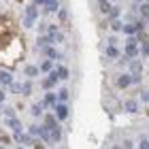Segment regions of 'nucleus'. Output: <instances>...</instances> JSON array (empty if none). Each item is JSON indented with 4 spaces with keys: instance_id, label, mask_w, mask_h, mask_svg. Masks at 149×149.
Segmentation results:
<instances>
[{
    "instance_id": "1",
    "label": "nucleus",
    "mask_w": 149,
    "mask_h": 149,
    "mask_svg": "<svg viewBox=\"0 0 149 149\" xmlns=\"http://www.w3.org/2000/svg\"><path fill=\"white\" fill-rule=\"evenodd\" d=\"M136 53H139L136 38H128V43H126V56H128V58H134Z\"/></svg>"
},
{
    "instance_id": "2",
    "label": "nucleus",
    "mask_w": 149,
    "mask_h": 149,
    "mask_svg": "<svg viewBox=\"0 0 149 149\" xmlns=\"http://www.w3.org/2000/svg\"><path fill=\"white\" fill-rule=\"evenodd\" d=\"M36 6H28V9H26V19H24V26H32L36 22Z\"/></svg>"
},
{
    "instance_id": "3",
    "label": "nucleus",
    "mask_w": 149,
    "mask_h": 149,
    "mask_svg": "<svg viewBox=\"0 0 149 149\" xmlns=\"http://www.w3.org/2000/svg\"><path fill=\"white\" fill-rule=\"evenodd\" d=\"M15 141H17V143H22V145H32V139L26 132H22V128L15 130Z\"/></svg>"
},
{
    "instance_id": "4",
    "label": "nucleus",
    "mask_w": 149,
    "mask_h": 149,
    "mask_svg": "<svg viewBox=\"0 0 149 149\" xmlns=\"http://www.w3.org/2000/svg\"><path fill=\"white\" fill-rule=\"evenodd\" d=\"M56 117L58 119H66V115H68V109H66V104H62V102H56Z\"/></svg>"
},
{
    "instance_id": "5",
    "label": "nucleus",
    "mask_w": 149,
    "mask_h": 149,
    "mask_svg": "<svg viewBox=\"0 0 149 149\" xmlns=\"http://www.w3.org/2000/svg\"><path fill=\"white\" fill-rule=\"evenodd\" d=\"M117 85L121 87V90H126V87H130V85H132V77H130V74H121V77L117 79Z\"/></svg>"
},
{
    "instance_id": "6",
    "label": "nucleus",
    "mask_w": 149,
    "mask_h": 149,
    "mask_svg": "<svg viewBox=\"0 0 149 149\" xmlns=\"http://www.w3.org/2000/svg\"><path fill=\"white\" fill-rule=\"evenodd\" d=\"M56 81H58V74L53 72V70H49V77L43 81V87H47V90H49V87H53V83H56Z\"/></svg>"
},
{
    "instance_id": "7",
    "label": "nucleus",
    "mask_w": 149,
    "mask_h": 149,
    "mask_svg": "<svg viewBox=\"0 0 149 149\" xmlns=\"http://www.w3.org/2000/svg\"><path fill=\"white\" fill-rule=\"evenodd\" d=\"M45 53H47V58H49V60H56V58H60V51H58V49H53L51 45H49V47H45Z\"/></svg>"
},
{
    "instance_id": "8",
    "label": "nucleus",
    "mask_w": 149,
    "mask_h": 149,
    "mask_svg": "<svg viewBox=\"0 0 149 149\" xmlns=\"http://www.w3.org/2000/svg\"><path fill=\"white\" fill-rule=\"evenodd\" d=\"M43 102H45L47 107H53V104L58 102V96H56V94H51V92H49V94L45 96V100H43Z\"/></svg>"
},
{
    "instance_id": "9",
    "label": "nucleus",
    "mask_w": 149,
    "mask_h": 149,
    "mask_svg": "<svg viewBox=\"0 0 149 149\" xmlns=\"http://www.w3.org/2000/svg\"><path fill=\"white\" fill-rule=\"evenodd\" d=\"M11 81H13V77H11L9 72H6V70H0V83H2V85H9Z\"/></svg>"
},
{
    "instance_id": "10",
    "label": "nucleus",
    "mask_w": 149,
    "mask_h": 149,
    "mask_svg": "<svg viewBox=\"0 0 149 149\" xmlns=\"http://www.w3.org/2000/svg\"><path fill=\"white\" fill-rule=\"evenodd\" d=\"M56 115H47V117H45V128H49V130H51V128H56Z\"/></svg>"
},
{
    "instance_id": "11",
    "label": "nucleus",
    "mask_w": 149,
    "mask_h": 149,
    "mask_svg": "<svg viewBox=\"0 0 149 149\" xmlns=\"http://www.w3.org/2000/svg\"><path fill=\"white\" fill-rule=\"evenodd\" d=\"M38 70H43V72H49V70H53V62H51L49 58H47L45 62L40 64V68H38Z\"/></svg>"
},
{
    "instance_id": "12",
    "label": "nucleus",
    "mask_w": 149,
    "mask_h": 149,
    "mask_svg": "<svg viewBox=\"0 0 149 149\" xmlns=\"http://www.w3.org/2000/svg\"><path fill=\"white\" fill-rule=\"evenodd\" d=\"M58 74V79H68V68H64V66H60L58 70H53Z\"/></svg>"
},
{
    "instance_id": "13",
    "label": "nucleus",
    "mask_w": 149,
    "mask_h": 149,
    "mask_svg": "<svg viewBox=\"0 0 149 149\" xmlns=\"http://www.w3.org/2000/svg\"><path fill=\"white\" fill-rule=\"evenodd\" d=\"M107 56H109V58H117V56H119L117 47H115V45H109V47H107Z\"/></svg>"
},
{
    "instance_id": "14",
    "label": "nucleus",
    "mask_w": 149,
    "mask_h": 149,
    "mask_svg": "<svg viewBox=\"0 0 149 149\" xmlns=\"http://www.w3.org/2000/svg\"><path fill=\"white\" fill-rule=\"evenodd\" d=\"M47 13H51V11H58V0H47Z\"/></svg>"
},
{
    "instance_id": "15",
    "label": "nucleus",
    "mask_w": 149,
    "mask_h": 149,
    "mask_svg": "<svg viewBox=\"0 0 149 149\" xmlns=\"http://www.w3.org/2000/svg\"><path fill=\"white\" fill-rule=\"evenodd\" d=\"M6 124H9V126L13 128V130H19V128H22V124H19V121H17V119H13V117H11V115H9V119H6Z\"/></svg>"
},
{
    "instance_id": "16",
    "label": "nucleus",
    "mask_w": 149,
    "mask_h": 149,
    "mask_svg": "<svg viewBox=\"0 0 149 149\" xmlns=\"http://www.w3.org/2000/svg\"><path fill=\"white\" fill-rule=\"evenodd\" d=\"M98 4H100V11H104V13H109V9H111V4H109V0H98Z\"/></svg>"
},
{
    "instance_id": "17",
    "label": "nucleus",
    "mask_w": 149,
    "mask_h": 149,
    "mask_svg": "<svg viewBox=\"0 0 149 149\" xmlns=\"http://www.w3.org/2000/svg\"><path fill=\"white\" fill-rule=\"evenodd\" d=\"M26 74L34 77V74H38V68H36V66H28V68H26Z\"/></svg>"
},
{
    "instance_id": "18",
    "label": "nucleus",
    "mask_w": 149,
    "mask_h": 149,
    "mask_svg": "<svg viewBox=\"0 0 149 149\" xmlns=\"http://www.w3.org/2000/svg\"><path fill=\"white\" fill-rule=\"evenodd\" d=\"M126 109L130 111V113H136V104H134L132 100H128V102H126Z\"/></svg>"
},
{
    "instance_id": "19",
    "label": "nucleus",
    "mask_w": 149,
    "mask_h": 149,
    "mask_svg": "<svg viewBox=\"0 0 149 149\" xmlns=\"http://www.w3.org/2000/svg\"><path fill=\"white\" fill-rule=\"evenodd\" d=\"M58 100H64V102H66V100H68V90H66V87H64L62 92H60V96H58Z\"/></svg>"
},
{
    "instance_id": "20",
    "label": "nucleus",
    "mask_w": 149,
    "mask_h": 149,
    "mask_svg": "<svg viewBox=\"0 0 149 149\" xmlns=\"http://www.w3.org/2000/svg\"><path fill=\"white\" fill-rule=\"evenodd\" d=\"M9 90H11L13 94H15V92H22V87H19L17 83H13V81H11V83H9Z\"/></svg>"
},
{
    "instance_id": "21",
    "label": "nucleus",
    "mask_w": 149,
    "mask_h": 149,
    "mask_svg": "<svg viewBox=\"0 0 149 149\" xmlns=\"http://www.w3.org/2000/svg\"><path fill=\"white\" fill-rule=\"evenodd\" d=\"M30 134H32V136H40V128L38 126H32L30 128Z\"/></svg>"
},
{
    "instance_id": "22",
    "label": "nucleus",
    "mask_w": 149,
    "mask_h": 149,
    "mask_svg": "<svg viewBox=\"0 0 149 149\" xmlns=\"http://www.w3.org/2000/svg\"><path fill=\"white\" fill-rule=\"evenodd\" d=\"M141 15H143V17H147V15H149V11H147V4H145V2H141Z\"/></svg>"
},
{
    "instance_id": "23",
    "label": "nucleus",
    "mask_w": 149,
    "mask_h": 149,
    "mask_svg": "<svg viewBox=\"0 0 149 149\" xmlns=\"http://www.w3.org/2000/svg\"><path fill=\"white\" fill-rule=\"evenodd\" d=\"M40 111H43L40 104H32V115H40Z\"/></svg>"
},
{
    "instance_id": "24",
    "label": "nucleus",
    "mask_w": 149,
    "mask_h": 149,
    "mask_svg": "<svg viewBox=\"0 0 149 149\" xmlns=\"http://www.w3.org/2000/svg\"><path fill=\"white\" fill-rule=\"evenodd\" d=\"M109 13H111L113 17H119V9H117V6H113V9H109Z\"/></svg>"
},
{
    "instance_id": "25",
    "label": "nucleus",
    "mask_w": 149,
    "mask_h": 149,
    "mask_svg": "<svg viewBox=\"0 0 149 149\" xmlns=\"http://www.w3.org/2000/svg\"><path fill=\"white\" fill-rule=\"evenodd\" d=\"M66 17H68V13H66L64 9H60V19H62V22H66Z\"/></svg>"
},
{
    "instance_id": "26",
    "label": "nucleus",
    "mask_w": 149,
    "mask_h": 149,
    "mask_svg": "<svg viewBox=\"0 0 149 149\" xmlns=\"http://www.w3.org/2000/svg\"><path fill=\"white\" fill-rule=\"evenodd\" d=\"M22 94H30V85H28V83H24V87H22Z\"/></svg>"
},
{
    "instance_id": "27",
    "label": "nucleus",
    "mask_w": 149,
    "mask_h": 149,
    "mask_svg": "<svg viewBox=\"0 0 149 149\" xmlns=\"http://www.w3.org/2000/svg\"><path fill=\"white\" fill-rule=\"evenodd\" d=\"M113 28H115V30H121V24L117 22V19H115V22H113Z\"/></svg>"
},
{
    "instance_id": "28",
    "label": "nucleus",
    "mask_w": 149,
    "mask_h": 149,
    "mask_svg": "<svg viewBox=\"0 0 149 149\" xmlns=\"http://www.w3.org/2000/svg\"><path fill=\"white\" fill-rule=\"evenodd\" d=\"M2 102H4V92H0V107H2Z\"/></svg>"
},
{
    "instance_id": "29",
    "label": "nucleus",
    "mask_w": 149,
    "mask_h": 149,
    "mask_svg": "<svg viewBox=\"0 0 149 149\" xmlns=\"http://www.w3.org/2000/svg\"><path fill=\"white\" fill-rule=\"evenodd\" d=\"M47 0H34V4H45Z\"/></svg>"
},
{
    "instance_id": "30",
    "label": "nucleus",
    "mask_w": 149,
    "mask_h": 149,
    "mask_svg": "<svg viewBox=\"0 0 149 149\" xmlns=\"http://www.w3.org/2000/svg\"><path fill=\"white\" fill-rule=\"evenodd\" d=\"M136 2H145V0H136Z\"/></svg>"
}]
</instances>
